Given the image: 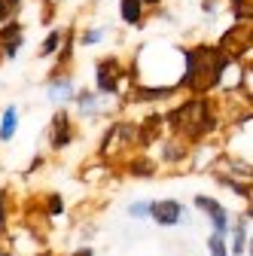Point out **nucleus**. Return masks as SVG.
<instances>
[{
  "mask_svg": "<svg viewBox=\"0 0 253 256\" xmlns=\"http://www.w3.org/2000/svg\"><path fill=\"white\" fill-rule=\"evenodd\" d=\"M232 55L220 46H192L183 49V76L177 82V88L196 92V94H208L210 88H216L223 82V74L232 68Z\"/></svg>",
  "mask_w": 253,
  "mask_h": 256,
  "instance_id": "nucleus-1",
  "label": "nucleus"
},
{
  "mask_svg": "<svg viewBox=\"0 0 253 256\" xmlns=\"http://www.w3.org/2000/svg\"><path fill=\"white\" fill-rule=\"evenodd\" d=\"M165 122L174 128V132L186 134L189 140H198L216 125V116H214V104L204 98V94H196L192 101H186L174 113H168Z\"/></svg>",
  "mask_w": 253,
  "mask_h": 256,
  "instance_id": "nucleus-2",
  "label": "nucleus"
},
{
  "mask_svg": "<svg viewBox=\"0 0 253 256\" xmlns=\"http://www.w3.org/2000/svg\"><path fill=\"white\" fill-rule=\"evenodd\" d=\"M125 76V68H122V61L107 55L101 61H94V82H98V94H116L119 92V82Z\"/></svg>",
  "mask_w": 253,
  "mask_h": 256,
  "instance_id": "nucleus-3",
  "label": "nucleus"
},
{
  "mask_svg": "<svg viewBox=\"0 0 253 256\" xmlns=\"http://www.w3.org/2000/svg\"><path fill=\"white\" fill-rule=\"evenodd\" d=\"M24 46V28L22 22H6V24H0V55L4 58H16L18 49Z\"/></svg>",
  "mask_w": 253,
  "mask_h": 256,
  "instance_id": "nucleus-4",
  "label": "nucleus"
},
{
  "mask_svg": "<svg viewBox=\"0 0 253 256\" xmlns=\"http://www.w3.org/2000/svg\"><path fill=\"white\" fill-rule=\"evenodd\" d=\"M70 140H74L70 116H68L64 110H58V113L52 116V125H49V144H52V150H64Z\"/></svg>",
  "mask_w": 253,
  "mask_h": 256,
  "instance_id": "nucleus-5",
  "label": "nucleus"
},
{
  "mask_svg": "<svg viewBox=\"0 0 253 256\" xmlns=\"http://www.w3.org/2000/svg\"><path fill=\"white\" fill-rule=\"evenodd\" d=\"M134 134H138V128H134V125H125V122L113 125L110 132H107V138L101 140V152H104V156H116V146L132 144V140H134Z\"/></svg>",
  "mask_w": 253,
  "mask_h": 256,
  "instance_id": "nucleus-6",
  "label": "nucleus"
},
{
  "mask_svg": "<svg viewBox=\"0 0 253 256\" xmlns=\"http://www.w3.org/2000/svg\"><path fill=\"white\" fill-rule=\"evenodd\" d=\"M180 214H183V204L174 202V198L150 202V216L159 222V226H174V222H180Z\"/></svg>",
  "mask_w": 253,
  "mask_h": 256,
  "instance_id": "nucleus-7",
  "label": "nucleus"
},
{
  "mask_svg": "<svg viewBox=\"0 0 253 256\" xmlns=\"http://www.w3.org/2000/svg\"><path fill=\"white\" fill-rule=\"evenodd\" d=\"M196 208H202V210L210 216V222H214V232L226 238L229 222H226V210H223V204H220V202H214V198H208V196H196Z\"/></svg>",
  "mask_w": 253,
  "mask_h": 256,
  "instance_id": "nucleus-8",
  "label": "nucleus"
},
{
  "mask_svg": "<svg viewBox=\"0 0 253 256\" xmlns=\"http://www.w3.org/2000/svg\"><path fill=\"white\" fill-rule=\"evenodd\" d=\"M74 82H70V76L68 74H58V76H52L49 80V98L52 101H58V104H68V101H74Z\"/></svg>",
  "mask_w": 253,
  "mask_h": 256,
  "instance_id": "nucleus-9",
  "label": "nucleus"
},
{
  "mask_svg": "<svg viewBox=\"0 0 253 256\" xmlns=\"http://www.w3.org/2000/svg\"><path fill=\"white\" fill-rule=\"evenodd\" d=\"M144 12H146V6L140 4V0H119V18L125 24L140 28L144 24Z\"/></svg>",
  "mask_w": 253,
  "mask_h": 256,
  "instance_id": "nucleus-10",
  "label": "nucleus"
},
{
  "mask_svg": "<svg viewBox=\"0 0 253 256\" xmlns=\"http://www.w3.org/2000/svg\"><path fill=\"white\" fill-rule=\"evenodd\" d=\"M159 125H162V116H150V119L138 128V134H134V138H138L144 146H146V144H152L156 138H159Z\"/></svg>",
  "mask_w": 253,
  "mask_h": 256,
  "instance_id": "nucleus-11",
  "label": "nucleus"
},
{
  "mask_svg": "<svg viewBox=\"0 0 253 256\" xmlns=\"http://www.w3.org/2000/svg\"><path fill=\"white\" fill-rule=\"evenodd\" d=\"M180 88L177 86H159V88H140L134 98H140V101H165V98H174Z\"/></svg>",
  "mask_w": 253,
  "mask_h": 256,
  "instance_id": "nucleus-12",
  "label": "nucleus"
},
{
  "mask_svg": "<svg viewBox=\"0 0 253 256\" xmlns=\"http://www.w3.org/2000/svg\"><path fill=\"white\" fill-rule=\"evenodd\" d=\"M16 128H18V110H16V107H6V110H4V119H0V138H4V140H12Z\"/></svg>",
  "mask_w": 253,
  "mask_h": 256,
  "instance_id": "nucleus-13",
  "label": "nucleus"
},
{
  "mask_svg": "<svg viewBox=\"0 0 253 256\" xmlns=\"http://www.w3.org/2000/svg\"><path fill=\"white\" fill-rule=\"evenodd\" d=\"M74 101L82 113H94V104H98V92H74Z\"/></svg>",
  "mask_w": 253,
  "mask_h": 256,
  "instance_id": "nucleus-14",
  "label": "nucleus"
},
{
  "mask_svg": "<svg viewBox=\"0 0 253 256\" xmlns=\"http://www.w3.org/2000/svg\"><path fill=\"white\" fill-rule=\"evenodd\" d=\"M22 12V0H0V24L12 22Z\"/></svg>",
  "mask_w": 253,
  "mask_h": 256,
  "instance_id": "nucleus-15",
  "label": "nucleus"
},
{
  "mask_svg": "<svg viewBox=\"0 0 253 256\" xmlns=\"http://www.w3.org/2000/svg\"><path fill=\"white\" fill-rule=\"evenodd\" d=\"M229 4H232L235 22H250V16H253V0H229Z\"/></svg>",
  "mask_w": 253,
  "mask_h": 256,
  "instance_id": "nucleus-16",
  "label": "nucleus"
},
{
  "mask_svg": "<svg viewBox=\"0 0 253 256\" xmlns=\"http://www.w3.org/2000/svg\"><path fill=\"white\" fill-rule=\"evenodd\" d=\"M58 46H61V30H52V34H46V40H43V46H40V58L55 55Z\"/></svg>",
  "mask_w": 253,
  "mask_h": 256,
  "instance_id": "nucleus-17",
  "label": "nucleus"
},
{
  "mask_svg": "<svg viewBox=\"0 0 253 256\" xmlns=\"http://www.w3.org/2000/svg\"><path fill=\"white\" fill-rule=\"evenodd\" d=\"M104 34H107L104 28H86L82 34H80V43H82V46H94V43L104 40Z\"/></svg>",
  "mask_w": 253,
  "mask_h": 256,
  "instance_id": "nucleus-18",
  "label": "nucleus"
},
{
  "mask_svg": "<svg viewBox=\"0 0 253 256\" xmlns=\"http://www.w3.org/2000/svg\"><path fill=\"white\" fill-rule=\"evenodd\" d=\"M247 222H250V216H244V220L238 222V229H235V256H244V235H247Z\"/></svg>",
  "mask_w": 253,
  "mask_h": 256,
  "instance_id": "nucleus-19",
  "label": "nucleus"
},
{
  "mask_svg": "<svg viewBox=\"0 0 253 256\" xmlns=\"http://www.w3.org/2000/svg\"><path fill=\"white\" fill-rule=\"evenodd\" d=\"M128 171H132V174H138V177H150V174L156 171V165H150L146 158H134V162L128 165Z\"/></svg>",
  "mask_w": 253,
  "mask_h": 256,
  "instance_id": "nucleus-20",
  "label": "nucleus"
},
{
  "mask_svg": "<svg viewBox=\"0 0 253 256\" xmlns=\"http://www.w3.org/2000/svg\"><path fill=\"white\" fill-rule=\"evenodd\" d=\"M208 247H210V253L214 256H229V250H226V241H223V235H210V241H208Z\"/></svg>",
  "mask_w": 253,
  "mask_h": 256,
  "instance_id": "nucleus-21",
  "label": "nucleus"
},
{
  "mask_svg": "<svg viewBox=\"0 0 253 256\" xmlns=\"http://www.w3.org/2000/svg\"><path fill=\"white\" fill-rule=\"evenodd\" d=\"M61 210H64V202H61V196H49V214L58 216Z\"/></svg>",
  "mask_w": 253,
  "mask_h": 256,
  "instance_id": "nucleus-22",
  "label": "nucleus"
},
{
  "mask_svg": "<svg viewBox=\"0 0 253 256\" xmlns=\"http://www.w3.org/2000/svg\"><path fill=\"white\" fill-rule=\"evenodd\" d=\"M128 214H132V216H150V204H146V202H138V204H132Z\"/></svg>",
  "mask_w": 253,
  "mask_h": 256,
  "instance_id": "nucleus-23",
  "label": "nucleus"
},
{
  "mask_svg": "<svg viewBox=\"0 0 253 256\" xmlns=\"http://www.w3.org/2000/svg\"><path fill=\"white\" fill-rule=\"evenodd\" d=\"M220 6V0H204V12H214Z\"/></svg>",
  "mask_w": 253,
  "mask_h": 256,
  "instance_id": "nucleus-24",
  "label": "nucleus"
},
{
  "mask_svg": "<svg viewBox=\"0 0 253 256\" xmlns=\"http://www.w3.org/2000/svg\"><path fill=\"white\" fill-rule=\"evenodd\" d=\"M6 222V210H4V192H0V226Z\"/></svg>",
  "mask_w": 253,
  "mask_h": 256,
  "instance_id": "nucleus-25",
  "label": "nucleus"
},
{
  "mask_svg": "<svg viewBox=\"0 0 253 256\" xmlns=\"http://www.w3.org/2000/svg\"><path fill=\"white\" fill-rule=\"evenodd\" d=\"M74 256H94V253H92V250H88V247H82V250H76V253H74Z\"/></svg>",
  "mask_w": 253,
  "mask_h": 256,
  "instance_id": "nucleus-26",
  "label": "nucleus"
},
{
  "mask_svg": "<svg viewBox=\"0 0 253 256\" xmlns=\"http://www.w3.org/2000/svg\"><path fill=\"white\" fill-rule=\"evenodd\" d=\"M140 4H144V6H159L162 0H140Z\"/></svg>",
  "mask_w": 253,
  "mask_h": 256,
  "instance_id": "nucleus-27",
  "label": "nucleus"
}]
</instances>
